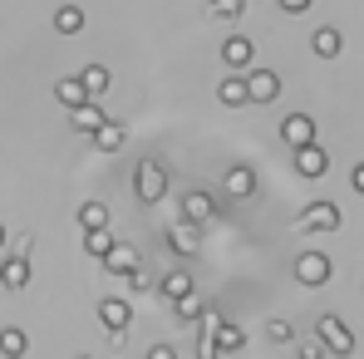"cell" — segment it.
<instances>
[{
    "mask_svg": "<svg viewBox=\"0 0 364 359\" xmlns=\"http://www.w3.org/2000/svg\"><path fill=\"white\" fill-rule=\"evenodd\" d=\"M133 192H138V202H163V192H168V173H163L158 158H143V163H138V173H133Z\"/></svg>",
    "mask_w": 364,
    "mask_h": 359,
    "instance_id": "cell-1",
    "label": "cell"
},
{
    "mask_svg": "<svg viewBox=\"0 0 364 359\" xmlns=\"http://www.w3.org/2000/svg\"><path fill=\"white\" fill-rule=\"evenodd\" d=\"M320 345L330 355H355V335H350V325L340 315H320Z\"/></svg>",
    "mask_w": 364,
    "mask_h": 359,
    "instance_id": "cell-2",
    "label": "cell"
},
{
    "mask_svg": "<svg viewBox=\"0 0 364 359\" xmlns=\"http://www.w3.org/2000/svg\"><path fill=\"white\" fill-rule=\"evenodd\" d=\"M296 276H301L305 286H325L330 281V256L325 251H301L296 256Z\"/></svg>",
    "mask_w": 364,
    "mask_h": 359,
    "instance_id": "cell-3",
    "label": "cell"
},
{
    "mask_svg": "<svg viewBox=\"0 0 364 359\" xmlns=\"http://www.w3.org/2000/svg\"><path fill=\"white\" fill-rule=\"evenodd\" d=\"M276 94H281V74H276V69H251V74H246V99L271 104Z\"/></svg>",
    "mask_w": 364,
    "mask_h": 359,
    "instance_id": "cell-4",
    "label": "cell"
},
{
    "mask_svg": "<svg viewBox=\"0 0 364 359\" xmlns=\"http://www.w3.org/2000/svg\"><path fill=\"white\" fill-rule=\"evenodd\" d=\"M296 173H301V178H325V173H330V158H325V148H320L315 138L296 148Z\"/></svg>",
    "mask_w": 364,
    "mask_h": 359,
    "instance_id": "cell-5",
    "label": "cell"
},
{
    "mask_svg": "<svg viewBox=\"0 0 364 359\" xmlns=\"http://www.w3.org/2000/svg\"><path fill=\"white\" fill-rule=\"evenodd\" d=\"M301 227L305 232H335L340 227V207L335 202H310L301 212Z\"/></svg>",
    "mask_w": 364,
    "mask_h": 359,
    "instance_id": "cell-6",
    "label": "cell"
},
{
    "mask_svg": "<svg viewBox=\"0 0 364 359\" xmlns=\"http://www.w3.org/2000/svg\"><path fill=\"white\" fill-rule=\"evenodd\" d=\"M99 320H104V330L123 335V330H128V320H133V305H128V300H119V296L99 300Z\"/></svg>",
    "mask_w": 364,
    "mask_h": 359,
    "instance_id": "cell-7",
    "label": "cell"
},
{
    "mask_svg": "<svg viewBox=\"0 0 364 359\" xmlns=\"http://www.w3.org/2000/svg\"><path fill=\"white\" fill-rule=\"evenodd\" d=\"M25 256H30V237H20V251L5 261V286H10V291H20V286L30 281V261H25Z\"/></svg>",
    "mask_w": 364,
    "mask_h": 359,
    "instance_id": "cell-8",
    "label": "cell"
},
{
    "mask_svg": "<svg viewBox=\"0 0 364 359\" xmlns=\"http://www.w3.org/2000/svg\"><path fill=\"white\" fill-rule=\"evenodd\" d=\"M242 345H246V330L232 325V320H222L217 335H212V355H232V350H242Z\"/></svg>",
    "mask_w": 364,
    "mask_h": 359,
    "instance_id": "cell-9",
    "label": "cell"
},
{
    "mask_svg": "<svg viewBox=\"0 0 364 359\" xmlns=\"http://www.w3.org/2000/svg\"><path fill=\"white\" fill-rule=\"evenodd\" d=\"M281 138H286L291 148L310 143V138H315V119H310V114H291V119L281 123Z\"/></svg>",
    "mask_w": 364,
    "mask_h": 359,
    "instance_id": "cell-10",
    "label": "cell"
},
{
    "mask_svg": "<svg viewBox=\"0 0 364 359\" xmlns=\"http://www.w3.org/2000/svg\"><path fill=\"white\" fill-rule=\"evenodd\" d=\"M310 50H315L320 60H335V55L345 50V40H340V30H335V25H320V30L310 35Z\"/></svg>",
    "mask_w": 364,
    "mask_h": 359,
    "instance_id": "cell-11",
    "label": "cell"
},
{
    "mask_svg": "<svg viewBox=\"0 0 364 359\" xmlns=\"http://www.w3.org/2000/svg\"><path fill=\"white\" fill-rule=\"evenodd\" d=\"M123 138H128V128H123L119 119H104L99 128H94V143H99V153H119Z\"/></svg>",
    "mask_w": 364,
    "mask_h": 359,
    "instance_id": "cell-12",
    "label": "cell"
},
{
    "mask_svg": "<svg viewBox=\"0 0 364 359\" xmlns=\"http://www.w3.org/2000/svg\"><path fill=\"white\" fill-rule=\"evenodd\" d=\"M55 99H60L64 109H79V104L89 99V89H84V79H79V74H69V79L55 84Z\"/></svg>",
    "mask_w": 364,
    "mask_h": 359,
    "instance_id": "cell-13",
    "label": "cell"
},
{
    "mask_svg": "<svg viewBox=\"0 0 364 359\" xmlns=\"http://www.w3.org/2000/svg\"><path fill=\"white\" fill-rule=\"evenodd\" d=\"M168 241H173V251H182V256H192V251L202 246V237H197V222H187V217H182L178 227L168 232Z\"/></svg>",
    "mask_w": 364,
    "mask_h": 359,
    "instance_id": "cell-14",
    "label": "cell"
},
{
    "mask_svg": "<svg viewBox=\"0 0 364 359\" xmlns=\"http://www.w3.org/2000/svg\"><path fill=\"white\" fill-rule=\"evenodd\" d=\"M227 192H232V197H251V192H256V173H251L246 163L227 168Z\"/></svg>",
    "mask_w": 364,
    "mask_h": 359,
    "instance_id": "cell-15",
    "label": "cell"
},
{
    "mask_svg": "<svg viewBox=\"0 0 364 359\" xmlns=\"http://www.w3.org/2000/svg\"><path fill=\"white\" fill-rule=\"evenodd\" d=\"M55 30H60V35H79V30H84V10H79L74 0H64L60 10H55Z\"/></svg>",
    "mask_w": 364,
    "mask_h": 359,
    "instance_id": "cell-16",
    "label": "cell"
},
{
    "mask_svg": "<svg viewBox=\"0 0 364 359\" xmlns=\"http://www.w3.org/2000/svg\"><path fill=\"white\" fill-rule=\"evenodd\" d=\"M251 55H256V50H251V40H242V35H232V40L222 45V60L232 64V69H246V64H251Z\"/></svg>",
    "mask_w": 364,
    "mask_h": 359,
    "instance_id": "cell-17",
    "label": "cell"
},
{
    "mask_svg": "<svg viewBox=\"0 0 364 359\" xmlns=\"http://www.w3.org/2000/svg\"><path fill=\"white\" fill-rule=\"evenodd\" d=\"M104 266H109V271H128V266H138V251H133L128 241H114V246L104 251Z\"/></svg>",
    "mask_w": 364,
    "mask_h": 359,
    "instance_id": "cell-18",
    "label": "cell"
},
{
    "mask_svg": "<svg viewBox=\"0 0 364 359\" xmlns=\"http://www.w3.org/2000/svg\"><path fill=\"white\" fill-rule=\"evenodd\" d=\"M104 119H109V114H104L99 104H89V99H84V104L74 109V128H79V133H94V128H99Z\"/></svg>",
    "mask_w": 364,
    "mask_h": 359,
    "instance_id": "cell-19",
    "label": "cell"
},
{
    "mask_svg": "<svg viewBox=\"0 0 364 359\" xmlns=\"http://www.w3.org/2000/svg\"><path fill=\"white\" fill-rule=\"evenodd\" d=\"M212 207H217V202H212L207 192H192V197L182 202V217H187V222H207V217H212Z\"/></svg>",
    "mask_w": 364,
    "mask_h": 359,
    "instance_id": "cell-20",
    "label": "cell"
},
{
    "mask_svg": "<svg viewBox=\"0 0 364 359\" xmlns=\"http://www.w3.org/2000/svg\"><path fill=\"white\" fill-rule=\"evenodd\" d=\"M217 99H222V104H246V74L222 79V84H217Z\"/></svg>",
    "mask_w": 364,
    "mask_h": 359,
    "instance_id": "cell-21",
    "label": "cell"
},
{
    "mask_svg": "<svg viewBox=\"0 0 364 359\" xmlns=\"http://www.w3.org/2000/svg\"><path fill=\"white\" fill-rule=\"evenodd\" d=\"M79 227H84V232H89V227H109V207L89 197V202L79 207Z\"/></svg>",
    "mask_w": 364,
    "mask_h": 359,
    "instance_id": "cell-22",
    "label": "cell"
},
{
    "mask_svg": "<svg viewBox=\"0 0 364 359\" xmlns=\"http://www.w3.org/2000/svg\"><path fill=\"white\" fill-rule=\"evenodd\" d=\"M79 79H84V89H89V94H104V89H109V69H104V64H84V74H79Z\"/></svg>",
    "mask_w": 364,
    "mask_h": 359,
    "instance_id": "cell-23",
    "label": "cell"
},
{
    "mask_svg": "<svg viewBox=\"0 0 364 359\" xmlns=\"http://www.w3.org/2000/svg\"><path fill=\"white\" fill-rule=\"evenodd\" d=\"M187 291H192V276H187V271H168V276H163V296L168 300L187 296Z\"/></svg>",
    "mask_w": 364,
    "mask_h": 359,
    "instance_id": "cell-24",
    "label": "cell"
},
{
    "mask_svg": "<svg viewBox=\"0 0 364 359\" xmlns=\"http://www.w3.org/2000/svg\"><path fill=\"white\" fill-rule=\"evenodd\" d=\"M0 355H25V330L5 325V330H0Z\"/></svg>",
    "mask_w": 364,
    "mask_h": 359,
    "instance_id": "cell-25",
    "label": "cell"
},
{
    "mask_svg": "<svg viewBox=\"0 0 364 359\" xmlns=\"http://www.w3.org/2000/svg\"><path fill=\"white\" fill-rule=\"evenodd\" d=\"M84 246H89L94 256H104V251L114 246V237H109V227H89V237H84Z\"/></svg>",
    "mask_w": 364,
    "mask_h": 359,
    "instance_id": "cell-26",
    "label": "cell"
},
{
    "mask_svg": "<svg viewBox=\"0 0 364 359\" xmlns=\"http://www.w3.org/2000/svg\"><path fill=\"white\" fill-rule=\"evenodd\" d=\"M178 315H182V320H192V315H207V305H202V296H197V291H187V296H178Z\"/></svg>",
    "mask_w": 364,
    "mask_h": 359,
    "instance_id": "cell-27",
    "label": "cell"
},
{
    "mask_svg": "<svg viewBox=\"0 0 364 359\" xmlns=\"http://www.w3.org/2000/svg\"><path fill=\"white\" fill-rule=\"evenodd\" d=\"M242 5H246V0H207V10H212V15H222V20L242 15Z\"/></svg>",
    "mask_w": 364,
    "mask_h": 359,
    "instance_id": "cell-28",
    "label": "cell"
},
{
    "mask_svg": "<svg viewBox=\"0 0 364 359\" xmlns=\"http://www.w3.org/2000/svg\"><path fill=\"white\" fill-rule=\"evenodd\" d=\"M266 335H271L276 345H286V340H291L296 330H291V320H271V325H266Z\"/></svg>",
    "mask_w": 364,
    "mask_h": 359,
    "instance_id": "cell-29",
    "label": "cell"
},
{
    "mask_svg": "<svg viewBox=\"0 0 364 359\" xmlns=\"http://www.w3.org/2000/svg\"><path fill=\"white\" fill-rule=\"evenodd\" d=\"M128 286H133V291H148V286H153V276H148L143 266H128Z\"/></svg>",
    "mask_w": 364,
    "mask_h": 359,
    "instance_id": "cell-30",
    "label": "cell"
},
{
    "mask_svg": "<svg viewBox=\"0 0 364 359\" xmlns=\"http://www.w3.org/2000/svg\"><path fill=\"white\" fill-rule=\"evenodd\" d=\"M350 182H355V192L364 197V163H355V173H350Z\"/></svg>",
    "mask_w": 364,
    "mask_h": 359,
    "instance_id": "cell-31",
    "label": "cell"
},
{
    "mask_svg": "<svg viewBox=\"0 0 364 359\" xmlns=\"http://www.w3.org/2000/svg\"><path fill=\"white\" fill-rule=\"evenodd\" d=\"M281 5H286L291 15H301V10H310V0H281Z\"/></svg>",
    "mask_w": 364,
    "mask_h": 359,
    "instance_id": "cell-32",
    "label": "cell"
},
{
    "mask_svg": "<svg viewBox=\"0 0 364 359\" xmlns=\"http://www.w3.org/2000/svg\"><path fill=\"white\" fill-rule=\"evenodd\" d=\"M0 251H5V227H0Z\"/></svg>",
    "mask_w": 364,
    "mask_h": 359,
    "instance_id": "cell-33",
    "label": "cell"
},
{
    "mask_svg": "<svg viewBox=\"0 0 364 359\" xmlns=\"http://www.w3.org/2000/svg\"><path fill=\"white\" fill-rule=\"evenodd\" d=\"M0 281H5V266H0Z\"/></svg>",
    "mask_w": 364,
    "mask_h": 359,
    "instance_id": "cell-34",
    "label": "cell"
}]
</instances>
